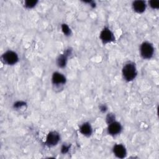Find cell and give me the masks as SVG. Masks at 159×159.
<instances>
[{
    "label": "cell",
    "mask_w": 159,
    "mask_h": 159,
    "mask_svg": "<svg viewBox=\"0 0 159 159\" xmlns=\"http://www.w3.org/2000/svg\"><path fill=\"white\" fill-rule=\"evenodd\" d=\"M123 76L125 80L130 81L133 80L137 75V70L133 63H128L124 65L122 69Z\"/></svg>",
    "instance_id": "obj_1"
},
{
    "label": "cell",
    "mask_w": 159,
    "mask_h": 159,
    "mask_svg": "<svg viewBox=\"0 0 159 159\" xmlns=\"http://www.w3.org/2000/svg\"><path fill=\"white\" fill-rule=\"evenodd\" d=\"M154 52L153 45L148 42H143L140 47V54L143 58H150Z\"/></svg>",
    "instance_id": "obj_2"
},
{
    "label": "cell",
    "mask_w": 159,
    "mask_h": 159,
    "mask_svg": "<svg viewBox=\"0 0 159 159\" xmlns=\"http://www.w3.org/2000/svg\"><path fill=\"white\" fill-rule=\"evenodd\" d=\"M2 59L7 65H14L17 62L18 56L14 52L7 51L2 55Z\"/></svg>",
    "instance_id": "obj_3"
},
{
    "label": "cell",
    "mask_w": 159,
    "mask_h": 159,
    "mask_svg": "<svg viewBox=\"0 0 159 159\" xmlns=\"http://www.w3.org/2000/svg\"><path fill=\"white\" fill-rule=\"evenodd\" d=\"M59 140V134L56 132H51L48 134L45 143L48 146H54L58 143Z\"/></svg>",
    "instance_id": "obj_4"
},
{
    "label": "cell",
    "mask_w": 159,
    "mask_h": 159,
    "mask_svg": "<svg viewBox=\"0 0 159 159\" xmlns=\"http://www.w3.org/2000/svg\"><path fill=\"white\" fill-rule=\"evenodd\" d=\"M100 39L103 42L107 43L112 41L114 37L112 32L109 29L104 28L100 34Z\"/></svg>",
    "instance_id": "obj_5"
},
{
    "label": "cell",
    "mask_w": 159,
    "mask_h": 159,
    "mask_svg": "<svg viewBox=\"0 0 159 159\" xmlns=\"http://www.w3.org/2000/svg\"><path fill=\"white\" fill-rule=\"evenodd\" d=\"M113 152L115 155L120 158H123L126 156V150L124 145L117 144L113 148Z\"/></svg>",
    "instance_id": "obj_6"
},
{
    "label": "cell",
    "mask_w": 159,
    "mask_h": 159,
    "mask_svg": "<svg viewBox=\"0 0 159 159\" xmlns=\"http://www.w3.org/2000/svg\"><path fill=\"white\" fill-rule=\"evenodd\" d=\"M122 130V127L120 123L117 122L113 121L109 124L108 127V132L111 135H116L120 132Z\"/></svg>",
    "instance_id": "obj_7"
},
{
    "label": "cell",
    "mask_w": 159,
    "mask_h": 159,
    "mask_svg": "<svg viewBox=\"0 0 159 159\" xmlns=\"http://www.w3.org/2000/svg\"><path fill=\"white\" fill-rule=\"evenodd\" d=\"M132 6L134 11L138 13L143 12L146 7L145 2L143 1H135Z\"/></svg>",
    "instance_id": "obj_8"
},
{
    "label": "cell",
    "mask_w": 159,
    "mask_h": 159,
    "mask_svg": "<svg viewBox=\"0 0 159 159\" xmlns=\"http://www.w3.org/2000/svg\"><path fill=\"white\" fill-rule=\"evenodd\" d=\"M71 53V50H67L65 51V52L61 55L58 60H57V64L60 67H64L66 65V59L68 56Z\"/></svg>",
    "instance_id": "obj_9"
},
{
    "label": "cell",
    "mask_w": 159,
    "mask_h": 159,
    "mask_svg": "<svg viewBox=\"0 0 159 159\" xmlns=\"http://www.w3.org/2000/svg\"><path fill=\"white\" fill-rule=\"evenodd\" d=\"M52 81L54 84H64L66 81V79L62 74L58 72H55L53 74Z\"/></svg>",
    "instance_id": "obj_10"
},
{
    "label": "cell",
    "mask_w": 159,
    "mask_h": 159,
    "mask_svg": "<svg viewBox=\"0 0 159 159\" xmlns=\"http://www.w3.org/2000/svg\"><path fill=\"white\" fill-rule=\"evenodd\" d=\"M80 132L85 135V136H89L92 133V128L89 123H84L80 127Z\"/></svg>",
    "instance_id": "obj_11"
},
{
    "label": "cell",
    "mask_w": 159,
    "mask_h": 159,
    "mask_svg": "<svg viewBox=\"0 0 159 159\" xmlns=\"http://www.w3.org/2000/svg\"><path fill=\"white\" fill-rule=\"evenodd\" d=\"M37 1H27L25 2V6L27 8H32L37 4Z\"/></svg>",
    "instance_id": "obj_12"
},
{
    "label": "cell",
    "mask_w": 159,
    "mask_h": 159,
    "mask_svg": "<svg viewBox=\"0 0 159 159\" xmlns=\"http://www.w3.org/2000/svg\"><path fill=\"white\" fill-rule=\"evenodd\" d=\"M61 29H62V31L63 32V33L66 35H68L70 34V29L69 27L66 24H62Z\"/></svg>",
    "instance_id": "obj_13"
},
{
    "label": "cell",
    "mask_w": 159,
    "mask_h": 159,
    "mask_svg": "<svg viewBox=\"0 0 159 159\" xmlns=\"http://www.w3.org/2000/svg\"><path fill=\"white\" fill-rule=\"evenodd\" d=\"M150 6L153 9H158L159 7V1H149Z\"/></svg>",
    "instance_id": "obj_14"
},
{
    "label": "cell",
    "mask_w": 159,
    "mask_h": 159,
    "mask_svg": "<svg viewBox=\"0 0 159 159\" xmlns=\"http://www.w3.org/2000/svg\"><path fill=\"white\" fill-rule=\"evenodd\" d=\"M114 119H115V116L112 114H109L106 117V120H107V122L110 124L112 122L114 121Z\"/></svg>",
    "instance_id": "obj_15"
},
{
    "label": "cell",
    "mask_w": 159,
    "mask_h": 159,
    "mask_svg": "<svg viewBox=\"0 0 159 159\" xmlns=\"http://www.w3.org/2000/svg\"><path fill=\"white\" fill-rule=\"evenodd\" d=\"M68 149H69V146L63 145L61 148V152L63 153H65L68 151Z\"/></svg>",
    "instance_id": "obj_16"
},
{
    "label": "cell",
    "mask_w": 159,
    "mask_h": 159,
    "mask_svg": "<svg viewBox=\"0 0 159 159\" xmlns=\"http://www.w3.org/2000/svg\"><path fill=\"white\" fill-rule=\"evenodd\" d=\"M24 104H25V102H22V101H20V102H16V103L15 104L14 107H20V106L24 105Z\"/></svg>",
    "instance_id": "obj_17"
},
{
    "label": "cell",
    "mask_w": 159,
    "mask_h": 159,
    "mask_svg": "<svg viewBox=\"0 0 159 159\" xmlns=\"http://www.w3.org/2000/svg\"><path fill=\"white\" fill-rule=\"evenodd\" d=\"M101 110H102V111H105L106 110V106H101Z\"/></svg>",
    "instance_id": "obj_18"
}]
</instances>
